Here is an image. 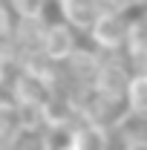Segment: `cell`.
I'll return each mask as SVG.
<instances>
[{"label": "cell", "mask_w": 147, "mask_h": 150, "mask_svg": "<svg viewBox=\"0 0 147 150\" xmlns=\"http://www.w3.org/2000/svg\"><path fill=\"white\" fill-rule=\"evenodd\" d=\"M130 78H133V75H130V69L121 64V61L104 58L90 87H92V93L98 95L101 101H107L110 107H115V104H121V101H124V95H127Z\"/></svg>", "instance_id": "cell-1"}, {"label": "cell", "mask_w": 147, "mask_h": 150, "mask_svg": "<svg viewBox=\"0 0 147 150\" xmlns=\"http://www.w3.org/2000/svg\"><path fill=\"white\" fill-rule=\"evenodd\" d=\"M127 35H130V20L124 12H101L98 20L92 23L90 29V38L92 43L101 49V52H121L127 46Z\"/></svg>", "instance_id": "cell-2"}, {"label": "cell", "mask_w": 147, "mask_h": 150, "mask_svg": "<svg viewBox=\"0 0 147 150\" xmlns=\"http://www.w3.org/2000/svg\"><path fill=\"white\" fill-rule=\"evenodd\" d=\"M78 49V38H75V29L69 23H49L46 26V35H43V46H40V52L49 58V61H55V64H64V61H69L72 52Z\"/></svg>", "instance_id": "cell-3"}, {"label": "cell", "mask_w": 147, "mask_h": 150, "mask_svg": "<svg viewBox=\"0 0 147 150\" xmlns=\"http://www.w3.org/2000/svg\"><path fill=\"white\" fill-rule=\"evenodd\" d=\"M69 144L75 150H112V133L104 121H90V118H78L72 124Z\"/></svg>", "instance_id": "cell-4"}, {"label": "cell", "mask_w": 147, "mask_h": 150, "mask_svg": "<svg viewBox=\"0 0 147 150\" xmlns=\"http://www.w3.org/2000/svg\"><path fill=\"white\" fill-rule=\"evenodd\" d=\"M46 20L43 18H18L15 20V32H12V43L18 46L20 58L40 52L43 46V35H46Z\"/></svg>", "instance_id": "cell-5"}, {"label": "cell", "mask_w": 147, "mask_h": 150, "mask_svg": "<svg viewBox=\"0 0 147 150\" xmlns=\"http://www.w3.org/2000/svg\"><path fill=\"white\" fill-rule=\"evenodd\" d=\"M58 6H61L64 23H69L72 29H81V32H90L98 15L104 12L101 0H58Z\"/></svg>", "instance_id": "cell-6"}, {"label": "cell", "mask_w": 147, "mask_h": 150, "mask_svg": "<svg viewBox=\"0 0 147 150\" xmlns=\"http://www.w3.org/2000/svg\"><path fill=\"white\" fill-rule=\"evenodd\" d=\"M124 104H127V110L139 112V115H147V69L133 72L127 95H124Z\"/></svg>", "instance_id": "cell-7"}, {"label": "cell", "mask_w": 147, "mask_h": 150, "mask_svg": "<svg viewBox=\"0 0 147 150\" xmlns=\"http://www.w3.org/2000/svg\"><path fill=\"white\" fill-rule=\"evenodd\" d=\"M127 55L136 61H147V15L130 20V35H127Z\"/></svg>", "instance_id": "cell-8"}, {"label": "cell", "mask_w": 147, "mask_h": 150, "mask_svg": "<svg viewBox=\"0 0 147 150\" xmlns=\"http://www.w3.org/2000/svg\"><path fill=\"white\" fill-rule=\"evenodd\" d=\"M9 9L15 12V18H43L46 0H9Z\"/></svg>", "instance_id": "cell-9"}, {"label": "cell", "mask_w": 147, "mask_h": 150, "mask_svg": "<svg viewBox=\"0 0 147 150\" xmlns=\"http://www.w3.org/2000/svg\"><path fill=\"white\" fill-rule=\"evenodd\" d=\"M15 32V12L9 9V3L0 0V40H9Z\"/></svg>", "instance_id": "cell-10"}, {"label": "cell", "mask_w": 147, "mask_h": 150, "mask_svg": "<svg viewBox=\"0 0 147 150\" xmlns=\"http://www.w3.org/2000/svg\"><path fill=\"white\" fill-rule=\"evenodd\" d=\"M141 0H101V6L107 9V12H124L127 15V9H133V6H139Z\"/></svg>", "instance_id": "cell-11"}, {"label": "cell", "mask_w": 147, "mask_h": 150, "mask_svg": "<svg viewBox=\"0 0 147 150\" xmlns=\"http://www.w3.org/2000/svg\"><path fill=\"white\" fill-rule=\"evenodd\" d=\"M58 150H75V147H72V144H66V147H58Z\"/></svg>", "instance_id": "cell-12"}, {"label": "cell", "mask_w": 147, "mask_h": 150, "mask_svg": "<svg viewBox=\"0 0 147 150\" xmlns=\"http://www.w3.org/2000/svg\"><path fill=\"white\" fill-rule=\"evenodd\" d=\"M0 150H6V147H3V142H0Z\"/></svg>", "instance_id": "cell-13"}, {"label": "cell", "mask_w": 147, "mask_h": 150, "mask_svg": "<svg viewBox=\"0 0 147 150\" xmlns=\"http://www.w3.org/2000/svg\"><path fill=\"white\" fill-rule=\"evenodd\" d=\"M12 150H18V144H15V147H12Z\"/></svg>", "instance_id": "cell-14"}, {"label": "cell", "mask_w": 147, "mask_h": 150, "mask_svg": "<svg viewBox=\"0 0 147 150\" xmlns=\"http://www.w3.org/2000/svg\"><path fill=\"white\" fill-rule=\"evenodd\" d=\"M144 3H147V0H144Z\"/></svg>", "instance_id": "cell-15"}]
</instances>
